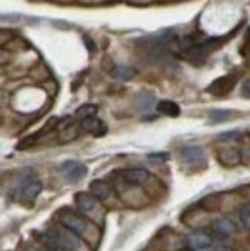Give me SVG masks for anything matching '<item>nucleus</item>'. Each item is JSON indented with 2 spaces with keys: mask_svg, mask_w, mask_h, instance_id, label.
Masks as SVG:
<instances>
[{
  "mask_svg": "<svg viewBox=\"0 0 250 251\" xmlns=\"http://www.w3.org/2000/svg\"><path fill=\"white\" fill-rule=\"evenodd\" d=\"M50 236L56 241V244L63 250V251H76L81 247V239L74 231H71L70 228L59 225L56 228H50L47 230Z\"/></svg>",
  "mask_w": 250,
  "mask_h": 251,
  "instance_id": "f257e3e1",
  "label": "nucleus"
},
{
  "mask_svg": "<svg viewBox=\"0 0 250 251\" xmlns=\"http://www.w3.org/2000/svg\"><path fill=\"white\" fill-rule=\"evenodd\" d=\"M119 179L124 183L132 185V187H144V185L150 180V173L142 168H128L117 173Z\"/></svg>",
  "mask_w": 250,
  "mask_h": 251,
  "instance_id": "f03ea898",
  "label": "nucleus"
},
{
  "mask_svg": "<svg viewBox=\"0 0 250 251\" xmlns=\"http://www.w3.org/2000/svg\"><path fill=\"white\" fill-rule=\"evenodd\" d=\"M238 82V75L236 74H225L221 75V77L215 79L209 86H207V93L213 94V96H225L229 94Z\"/></svg>",
  "mask_w": 250,
  "mask_h": 251,
  "instance_id": "7ed1b4c3",
  "label": "nucleus"
},
{
  "mask_svg": "<svg viewBox=\"0 0 250 251\" xmlns=\"http://www.w3.org/2000/svg\"><path fill=\"white\" fill-rule=\"evenodd\" d=\"M59 221L60 225L70 228L71 231H74L76 234H83L88 228V222H86L85 217L76 214L73 211H63L59 214Z\"/></svg>",
  "mask_w": 250,
  "mask_h": 251,
  "instance_id": "20e7f679",
  "label": "nucleus"
},
{
  "mask_svg": "<svg viewBox=\"0 0 250 251\" xmlns=\"http://www.w3.org/2000/svg\"><path fill=\"white\" fill-rule=\"evenodd\" d=\"M60 173L67 180L78 182V180H81L82 177L86 176L88 170H86V167L83 165V163H81L78 160H67V162H63L60 165Z\"/></svg>",
  "mask_w": 250,
  "mask_h": 251,
  "instance_id": "39448f33",
  "label": "nucleus"
},
{
  "mask_svg": "<svg viewBox=\"0 0 250 251\" xmlns=\"http://www.w3.org/2000/svg\"><path fill=\"white\" fill-rule=\"evenodd\" d=\"M179 156L182 162H186L187 165H192V167H204V163H205L204 151L199 147H184L179 151Z\"/></svg>",
  "mask_w": 250,
  "mask_h": 251,
  "instance_id": "423d86ee",
  "label": "nucleus"
},
{
  "mask_svg": "<svg viewBox=\"0 0 250 251\" xmlns=\"http://www.w3.org/2000/svg\"><path fill=\"white\" fill-rule=\"evenodd\" d=\"M216 160H218L222 167H227V168H233V167L240 165V163H243L240 150L229 148V147L221 148L218 152H216Z\"/></svg>",
  "mask_w": 250,
  "mask_h": 251,
  "instance_id": "0eeeda50",
  "label": "nucleus"
},
{
  "mask_svg": "<svg viewBox=\"0 0 250 251\" xmlns=\"http://www.w3.org/2000/svg\"><path fill=\"white\" fill-rule=\"evenodd\" d=\"M42 190V183L36 179H24L20 182L17 194L20 199L24 201H32Z\"/></svg>",
  "mask_w": 250,
  "mask_h": 251,
  "instance_id": "6e6552de",
  "label": "nucleus"
},
{
  "mask_svg": "<svg viewBox=\"0 0 250 251\" xmlns=\"http://www.w3.org/2000/svg\"><path fill=\"white\" fill-rule=\"evenodd\" d=\"M187 245L193 251H209L212 250V237L202 231L192 233L187 237Z\"/></svg>",
  "mask_w": 250,
  "mask_h": 251,
  "instance_id": "1a4fd4ad",
  "label": "nucleus"
},
{
  "mask_svg": "<svg viewBox=\"0 0 250 251\" xmlns=\"http://www.w3.org/2000/svg\"><path fill=\"white\" fill-rule=\"evenodd\" d=\"M81 126H82V129L88 131L90 134H93L96 137H101L107 133V126L104 125L101 119H97L96 116L86 117L83 121H81Z\"/></svg>",
  "mask_w": 250,
  "mask_h": 251,
  "instance_id": "9d476101",
  "label": "nucleus"
},
{
  "mask_svg": "<svg viewBox=\"0 0 250 251\" xmlns=\"http://www.w3.org/2000/svg\"><path fill=\"white\" fill-rule=\"evenodd\" d=\"M90 193L94 196L97 201H107V199L111 198L113 190H111V185L108 182L97 179V180L90 183Z\"/></svg>",
  "mask_w": 250,
  "mask_h": 251,
  "instance_id": "9b49d317",
  "label": "nucleus"
},
{
  "mask_svg": "<svg viewBox=\"0 0 250 251\" xmlns=\"http://www.w3.org/2000/svg\"><path fill=\"white\" fill-rule=\"evenodd\" d=\"M74 203L82 213H90L97 206V199L91 193H78L74 196Z\"/></svg>",
  "mask_w": 250,
  "mask_h": 251,
  "instance_id": "f8f14e48",
  "label": "nucleus"
},
{
  "mask_svg": "<svg viewBox=\"0 0 250 251\" xmlns=\"http://www.w3.org/2000/svg\"><path fill=\"white\" fill-rule=\"evenodd\" d=\"M212 230L213 233H216L218 236H230L236 231V226L235 224L230 221V219H227V217H220V219H216L213 224H212Z\"/></svg>",
  "mask_w": 250,
  "mask_h": 251,
  "instance_id": "ddd939ff",
  "label": "nucleus"
},
{
  "mask_svg": "<svg viewBox=\"0 0 250 251\" xmlns=\"http://www.w3.org/2000/svg\"><path fill=\"white\" fill-rule=\"evenodd\" d=\"M221 202H222V196L221 194H210V196H207V198H204L201 201V208L204 211H209V213L218 211L221 208Z\"/></svg>",
  "mask_w": 250,
  "mask_h": 251,
  "instance_id": "4468645a",
  "label": "nucleus"
},
{
  "mask_svg": "<svg viewBox=\"0 0 250 251\" xmlns=\"http://www.w3.org/2000/svg\"><path fill=\"white\" fill-rule=\"evenodd\" d=\"M110 73L116 80H130L136 75V70L132 67H125V65H117Z\"/></svg>",
  "mask_w": 250,
  "mask_h": 251,
  "instance_id": "2eb2a0df",
  "label": "nucleus"
},
{
  "mask_svg": "<svg viewBox=\"0 0 250 251\" xmlns=\"http://www.w3.org/2000/svg\"><path fill=\"white\" fill-rule=\"evenodd\" d=\"M81 129L82 126L81 125H74V124H70L68 126H65L60 133H59V140L60 142H71L74 139H78L79 134H81Z\"/></svg>",
  "mask_w": 250,
  "mask_h": 251,
  "instance_id": "dca6fc26",
  "label": "nucleus"
},
{
  "mask_svg": "<svg viewBox=\"0 0 250 251\" xmlns=\"http://www.w3.org/2000/svg\"><path fill=\"white\" fill-rule=\"evenodd\" d=\"M158 111L161 114H164V116H170V117H176L179 116L181 110H179V106L175 103V102H171V100H161L158 103Z\"/></svg>",
  "mask_w": 250,
  "mask_h": 251,
  "instance_id": "f3484780",
  "label": "nucleus"
},
{
  "mask_svg": "<svg viewBox=\"0 0 250 251\" xmlns=\"http://www.w3.org/2000/svg\"><path fill=\"white\" fill-rule=\"evenodd\" d=\"M136 105L140 108V110L148 111L155 106V96L150 93H140L136 99Z\"/></svg>",
  "mask_w": 250,
  "mask_h": 251,
  "instance_id": "a211bd4d",
  "label": "nucleus"
},
{
  "mask_svg": "<svg viewBox=\"0 0 250 251\" xmlns=\"http://www.w3.org/2000/svg\"><path fill=\"white\" fill-rule=\"evenodd\" d=\"M96 111H97V108H96L94 105L86 103V105H82V106L78 108V110H76V116H78V117L81 119V121H83V119H86V117L94 116Z\"/></svg>",
  "mask_w": 250,
  "mask_h": 251,
  "instance_id": "6ab92c4d",
  "label": "nucleus"
},
{
  "mask_svg": "<svg viewBox=\"0 0 250 251\" xmlns=\"http://www.w3.org/2000/svg\"><path fill=\"white\" fill-rule=\"evenodd\" d=\"M240 221L241 225L246 228L247 231H250V202L244 203L240 210Z\"/></svg>",
  "mask_w": 250,
  "mask_h": 251,
  "instance_id": "aec40b11",
  "label": "nucleus"
},
{
  "mask_svg": "<svg viewBox=\"0 0 250 251\" xmlns=\"http://www.w3.org/2000/svg\"><path fill=\"white\" fill-rule=\"evenodd\" d=\"M240 152H241L243 163H246V165H250V136H247L246 140L243 142Z\"/></svg>",
  "mask_w": 250,
  "mask_h": 251,
  "instance_id": "412c9836",
  "label": "nucleus"
},
{
  "mask_svg": "<svg viewBox=\"0 0 250 251\" xmlns=\"http://www.w3.org/2000/svg\"><path fill=\"white\" fill-rule=\"evenodd\" d=\"M230 111H224V110H215L210 113V119L213 122H222V121H227V119L230 117Z\"/></svg>",
  "mask_w": 250,
  "mask_h": 251,
  "instance_id": "4be33fe9",
  "label": "nucleus"
},
{
  "mask_svg": "<svg viewBox=\"0 0 250 251\" xmlns=\"http://www.w3.org/2000/svg\"><path fill=\"white\" fill-rule=\"evenodd\" d=\"M240 52H241V56H243V57H246L247 60H250V28L246 31L244 43H243V47H241Z\"/></svg>",
  "mask_w": 250,
  "mask_h": 251,
  "instance_id": "5701e85b",
  "label": "nucleus"
},
{
  "mask_svg": "<svg viewBox=\"0 0 250 251\" xmlns=\"http://www.w3.org/2000/svg\"><path fill=\"white\" fill-rule=\"evenodd\" d=\"M243 94L250 96V79L244 80V83H243Z\"/></svg>",
  "mask_w": 250,
  "mask_h": 251,
  "instance_id": "b1692460",
  "label": "nucleus"
},
{
  "mask_svg": "<svg viewBox=\"0 0 250 251\" xmlns=\"http://www.w3.org/2000/svg\"><path fill=\"white\" fill-rule=\"evenodd\" d=\"M240 136V133L238 131H230V133H227V134H222V136H220L221 139H235V137H238Z\"/></svg>",
  "mask_w": 250,
  "mask_h": 251,
  "instance_id": "393cba45",
  "label": "nucleus"
},
{
  "mask_svg": "<svg viewBox=\"0 0 250 251\" xmlns=\"http://www.w3.org/2000/svg\"><path fill=\"white\" fill-rule=\"evenodd\" d=\"M150 2L151 0H128V3H133V5H147Z\"/></svg>",
  "mask_w": 250,
  "mask_h": 251,
  "instance_id": "a878e982",
  "label": "nucleus"
},
{
  "mask_svg": "<svg viewBox=\"0 0 250 251\" xmlns=\"http://www.w3.org/2000/svg\"><path fill=\"white\" fill-rule=\"evenodd\" d=\"M83 39H85V43H86V47H88V50H90V51H93L94 48H93V43H91V40H90L88 37H83Z\"/></svg>",
  "mask_w": 250,
  "mask_h": 251,
  "instance_id": "bb28decb",
  "label": "nucleus"
},
{
  "mask_svg": "<svg viewBox=\"0 0 250 251\" xmlns=\"http://www.w3.org/2000/svg\"><path fill=\"white\" fill-rule=\"evenodd\" d=\"M39 251H51V250H50V248H47L45 245H43V247H42V248H40Z\"/></svg>",
  "mask_w": 250,
  "mask_h": 251,
  "instance_id": "cd10ccee",
  "label": "nucleus"
},
{
  "mask_svg": "<svg viewBox=\"0 0 250 251\" xmlns=\"http://www.w3.org/2000/svg\"><path fill=\"white\" fill-rule=\"evenodd\" d=\"M181 251H193L192 248H184V250H181Z\"/></svg>",
  "mask_w": 250,
  "mask_h": 251,
  "instance_id": "c85d7f7f",
  "label": "nucleus"
},
{
  "mask_svg": "<svg viewBox=\"0 0 250 251\" xmlns=\"http://www.w3.org/2000/svg\"><path fill=\"white\" fill-rule=\"evenodd\" d=\"M25 251H36V250H32V248H27Z\"/></svg>",
  "mask_w": 250,
  "mask_h": 251,
  "instance_id": "c756f323",
  "label": "nucleus"
}]
</instances>
